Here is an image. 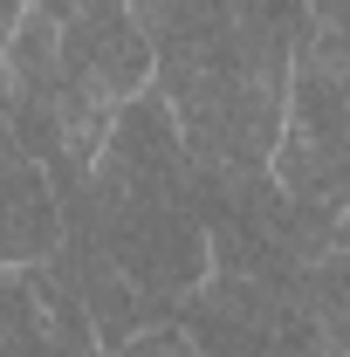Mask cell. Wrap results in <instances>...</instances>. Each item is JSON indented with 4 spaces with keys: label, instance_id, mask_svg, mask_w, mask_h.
Masks as SVG:
<instances>
[{
    "label": "cell",
    "instance_id": "obj_2",
    "mask_svg": "<svg viewBox=\"0 0 350 357\" xmlns=\"http://www.w3.org/2000/svg\"><path fill=\"white\" fill-rule=\"evenodd\" d=\"M275 178L323 213L350 206V62L303 48L289 83V124L275 144Z\"/></svg>",
    "mask_w": 350,
    "mask_h": 357
},
{
    "label": "cell",
    "instance_id": "obj_4",
    "mask_svg": "<svg viewBox=\"0 0 350 357\" xmlns=\"http://www.w3.org/2000/svg\"><path fill=\"white\" fill-rule=\"evenodd\" d=\"M62 21V83L103 103H131L158 83V42L144 35L131 0H48Z\"/></svg>",
    "mask_w": 350,
    "mask_h": 357
},
{
    "label": "cell",
    "instance_id": "obj_5",
    "mask_svg": "<svg viewBox=\"0 0 350 357\" xmlns=\"http://www.w3.org/2000/svg\"><path fill=\"white\" fill-rule=\"evenodd\" d=\"M62 241H69V213H62V192H55L48 165L7 144V268L55 261Z\"/></svg>",
    "mask_w": 350,
    "mask_h": 357
},
{
    "label": "cell",
    "instance_id": "obj_7",
    "mask_svg": "<svg viewBox=\"0 0 350 357\" xmlns=\"http://www.w3.org/2000/svg\"><path fill=\"white\" fill-rule=\"evenodd\" d=\"M110 357H206L178 323H158V330H144V337H131L124 351H110Z\"/></svg>",
    "mask_w": 350,
    "mask_h": 357
},
{
    "label": "cell",
    "instance_id": "obj_8",
    "mask_svg": "<svg viewBox=\"0 0 350 357\" xmlns=\"http://www.w3.org/2000/svg\"><path fill=\"white\" fill-rule=\"evenodd\" d=\"M199 7H206V0H131V14L144 21V35H151V42H158V35H172L178 21H192Z\"/></svg>",
    "mask_w": 350,
    "mask_h": 357
},
{
    "label": "cell",
    "instance_id": "obj_3",
    "mask_svg": "<svg viewBox=\"0 0 350 357\" xmlns=\"http://www.w3.org/2000/svg\"><path fill=\"white\" fill-rule=\"evenodd\" d=\"M178 330L206 357H337L296 289L227 275V268H213V282L178 303Z\"/></svg>",
    "mask_w": 350,
    "mask_h": 357
},
{
    "label": "cell",
    "instance_id": "obj_6",
    "mask_svg": "<svg viewBox=\"0 0 350 357\" xmlns=\"http://www.w3.org/2000/svg\"><path fill=\"white\" fill-rule=\"evenodd\" d=\"M296 296H303V310L316 316V330H323V344L337 357H350V248H323L316 261L296 275Z\"/></svg>",
    "mask_w": 350,
    "mask_h": 357
},
{
    "label": "cell",
    "instance_id": "obj_1",
    "mask_svg": "<svg viewBox=\"0 0 350 357\" xmlns=\"http://www.w3.org/2000/svg\"><path fill=\"white\" fill-rule=\"evenodd\" d=\"M69 234L103 248L110 261L131 275L137 296H151L178 323V303L213 282V234L199 213V178L192 151L178 131L172 96L151 83L117 110V131L96 151L83 185L62 192Z\"/></svg>",
    "mask_w": 350,
    "mask_h": 357
}]
</instances>
